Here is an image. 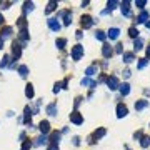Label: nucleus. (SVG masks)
Here are the masks:
<instances>
[{
	"label": "nucleus",
	"instance_id": "nucleus-18",
	"mask_svg": "<svg viewBox=\"0 0 150 150\" xmlns=\"http://www.w3.org/2000/svg\"><path fill=\"white\" fill-rule=\"evenodd\" d=\"M118 89H120V94H122V95H129L130 94V85L129 83H122Z\"/></svg>",
	"mask_w": 150,
	"mask_h": 150
},
{
	"label": "nucleus",
	"instance_id": "nucleus-48",
	"mask_svg": "<svg viewBox=\"0 0 150 150\" xmlns=\"http://www.w3.org/2000/svg\"><path fill=\"white\" fill-rule=\"evenodd\" d=\"M0 48H3V39L0 37Z\"/></svg>",
	"mask_w": 150,
	"mask_h": 150
},
{
	"label": "nucleus",
	"instance_id": "nucleus-14",
	"mask_svg": "<svg viewBox=\"0 0 150 150\" xmlns=\"http://www.w3.org/2000/svg\"><path fill=\"white\" fill-rule=\"evenodd\" d=\"M62 15H63V23H65V25H70V23H72V14H70L68 10H63Z\"/></svg>",
	"mask_w": 150,
	"mask_h": 150
},
{
	"label": "nucleus",
	"instance_id": "nucleus-31",
	"mask_svg": "<svg viewBox=\"0 0 150 150\" xmlns=\"http://www.w3.org/2000/svg\"><path fill=\"white\" fill-rule=\"evenodd\" d=\"M129 35L132 37V39H138V30H137L135 27H130L129 28Z\"/></svg>",
	"mask_w": 150,
	"mask_h": 150
},
{
	"label": "nucleus",
	"instance_id": "nucleus-3",
	"mask_svg": "<svg viewBox=\"0 0 150 150\" xmlns=\"http://www.w3.org/2000/svg\"><path fill=\"white\" fill-rule=\"evenodd\" d=\"M107 85H109L110 90H117L118 87H120V83H118V78H117V77H114V75L107 78Z\"/></svg>",
	"mask_w": 150,
	"mask_h": 150
},
{
	"label": "nucleus",
	"instance_id": "nucleus-36",
	"mask_svg": "<svg viewBox=\"0 0 150 150\" xmlns=\"http://www.w3.org/2000/svg\"><path fill=\"white\" fill-rule=\"evenodd\" d=\"M8 60H10V57H8V55H5V57L2 58V62H0V68L7 67V65H8Z\"/></svg>",
	"mask_w": 150,
	"mask_h": 150
},
{
	"label": "nucleus",
	"instance_id": "nucleus-19",
	"mask_svg": "<svg viewBox=\"0 0 150 150\" xmlns=\"http://www.w3.org/2000/svg\"><path fill=\"white\" fill-rule=\"evenodd\" d=\"M97 72H98V68H97V65H90L87 70H85V74H87V77H92V75H95Z\"/></svg>",
	"mask_w": 150,
	"mask_h": 150
},
{
	"label": "nucleus",
	"instance_id": "nucleus-25",
	"mask_svg": "<svg viewBox=\"0 0 150 150\" xmlns=\"http://www.w3.org/2000/svg\"><path fill=\"white\" fill-rule=\"evenodd\" d=\"M140 145H142L143 149H147V147L150 145V137L143 135V137H142V140H140Z\"/></svg>",
	"mask_w": 150,
	"mask_h": 150
},
{
	"label": "nucleus",
	"instance_id": "nucleus-13",
	"mask_svg": "<svg viewBox=\"0 0 150 150\" xmlns=\"http://www.w3.org/2000/svg\"><path fill=\"white\" fill-rule=\"evenodd\" d=\"M83 85V87H90V89H94V87H97V83L92 80V78H89V77H85V78H82V82H80Z\"/></svg>",
	"mask_w": 150,
	"mask_h": 150
},
{
	"label": "nucleus",
	"instance_id": "nucleus-34",
	"mask_svg": "<svg viewBox=\"0 0 150 150\" xmlns=\"http://www.w3.org/2000/svg\"><path fill=\"white\" fill-rule=\"evenodd\" d=\"M65 43H67V40H65V39H57V42H55V45L60 48V50L65 47Z\"/></svg>",
	"mask_w": 150,
	"mask_h": 150
},
{
	"label": "nucleus",
	"instance_id": "nucleus-43",
	"mask_svg": "<svg viewBox=\"0 0 150 150\" xmlns=\"http://www.w3.org/2000/svg\"><path fill=\"white\" fill-rule=\"evenodd\" d=\"M130 75H132V74H130V70H129V68H127V70H123V77H125V78H129Z\"/></svg>",
	"mask_w": 150,
	"mask_h": 150
},
{
	"label": "nucleus",
	"instance_id": "nucleus-41",
	"mask_svg": "<svg viewBox=\"0 0 150 150\" xmlns=\"http://www.w3.org/2000/svg\"><path fill=\"white\" fill-rule=\"evenodd\" d=\"M62 89V83H55V87H54V94H58Z\"/></svg>",
	"mask_w": 150,
	"mask_h": 150
},
{
	"label": "nucleus",
	"instance_id": "nucleus-42",
	"mask_svg": "<svg viewBox=\"0 0 150 150\" xmlns=\"http://www.w3.org/2000/svg\"><path fill=\"white\" fill-rule=\"evenodd\" d=\"M8 5H12V2H2V8H8Z\"/></svg>",
	"mask_w": 150,
	"mask_h": 150
},
{
	"label": "nucleus",
	"instance_id": "nucleus-44",
	"mask_svg": "<svg viewBox=\"0 0 150 150\" xmlns=\"http://www.w3.org/2000/svg\"><path fill=\"white\" fill-rule=\"evenodd\" d=\"M80 143V138L78 137H74V145H78Z\"/></svg>",
	"mask_w": 150,
	"mask_h": 150
},
{
	"label": "nucleus",
	"instance_id": "nucleus-51",
	"mask_svg": "<svg viewBox=\"0 0 150 150\" xmlns=\"http://www.w3.org/2000/svg\"><path fill=\"white\" fill-rule=\"evenodd\" d=\"M145 25H147V28H150V22H147V23H145Z\"/></svg>",
	"mask_w": 150,
	"mask_h": 150
},
{
	"label": "nucleus",
	"instance_id": "nucleus-15",
	"mask_svg": "<svg viewBox=\"0 0 150 150\" xmlns=\"http://www.w3.org/2000/svg\"><path fill=\"white\" fill-rule=\"evenodd\" d=\"M57 112H58V109H57V105H55V103H50V105H47V114H48V115L55 117V115H57Z\"/></svg>",
	"mask_w": 150,
	"mask_h": 150
},
{
	"label": "nucleus",
	"instance_id": "nucleus-40",
	"mask_svg": "<svg viewBox=\"0 0 150 150\" xmlns=\"http://www.w3.org/2000/svg\"><path fill=\"white\" fill-rule=\"evenodd\" d=\"M30 147H32V142H30V140H27V142H23V147H22V150H28Z\"/></svg>",
	"mask_w": 150,
	"mask_h": 150
},
{
	"label": "nucleus",
	"instance_id": "nucleus-1",
	"mask_svg": "<svg viewBox=\"0 0 150 150\" xmlns=\"http://www.w3.org/2000/svg\"><path fill=\"white\" fill-rule=\"evenodd\" d=\"M82 57H83V47L80 43H77V45L72 48V58H74L75 62H78Z\"/></svg>",
	"mask_w": 150,
	"mask_h": 150
},
{
	"label": "nucleus",
	"instance_id": "nucleus-33",
	"mask_svg": "<svg viewBox=\"0 0 150 150\" xmlns=\"http://www.w3.org/2000/svg\"><path fill=\"white\" fill-rule=\"evenodd\" d=\"M105 135V129H98L95 130V133H94V138H102Z\"/></svg>",
	"mask_w": 150,
	"mask_h": 150
},
{
	"label": "nucleus",
	"instance_id": "nucleus-24",
	"mask_svg": "<svg viewBox=\"0 0 150 150\" xmlns=\"http://www.w3.org/2000/svg\"><path fill=\"white\" fill-rule=\"evenodd\" d=\"M43 143H47V138H45V135H40L39 138H35V143H34V145L40 147V145H43Z\"/></svg>",
	"mask_w": 150,
	"mask_h": 150
},
{
	"label": "nucleus",
	"instance_id": "nucleus-49",
	"mask_svg": "<svg viewBox=\"0 0 150 150\" xmlns=\"http://www.w3.org/2000/svg\"><path fill=\"white\" fill-rule=\"evenodd\" d=\"M147 57H149V58H150V47L147 48Z\"/></svg>",
	"mask_w": 150,
	"mask_h": 150
},
{
	"label": "nucleus",
	"instance_id": "nucleus-6",
	"mask_svg": "<svg viewBox=\"0 0 150 150\" xmlns=\"http://www.w3.org/2000/svg\"><path fill=\"white\" fill-rule=\"evenodd\" d=\"M80 23H82L83 28H90L92 25H94V20H92L90 15H83L82 19H80Z\"/></svg>",
	"mask_w": 150,
	"mask_h": 150
},
{
	"label": "nucleus",
	"instance_id": "nucleus-2",
	"mask_svg": "<svg viewBox=\"0 0 150 150\" xmlns=\"http://www.w3.org/2000/svg\"><path fill=\"white\" fill-rule=\"evenodd\" d=\"M70 122L75 123V125H82V123H83V117L80 115L77 110H75V112H72V114H70Z\"/></svg>",
	"mask_w": 150,
	"mask_h": 150
},
{
	"label": "nucleus",
	"instance_id": "nucleus-5",
	"mask_svg": "<svg viewBox=\"0 0 150 150\" xmlns=\"http://www.w3.org/2000/svg\"><path fill=\"white\" fill-rule=\"evenodd\" d=\"M12 52H14L15 60H17V58H20V55H22V47H20V43H19L17 40L12 43Z\"/></svg>",
	"mask_w": 150,
	"mask_h": 150
},
{
	"label": "nucleus",
	"instance_id": "nucleus-20",
	"mask_svg": "<svg viewBox=\"0 0 150 150\" xmlns=\"http://www.w3.org/2000/svg\"><path fill=\"white\" fill-rule=\"evenodd\" d=\"M0 34H2V35H0L2 39H7V37H10V35H12V28H10V27H3Z\"/></svg>",
	"mask_w": 150,
	"mask_h": 150
},
{
	"label": "nucleus",
	"instance_id": "nucleus-27",
	"mask_svg": "<svg viewBox=\"0 0 150 150\" xmlns=\"http://www.w3.org/2000/svg\"><path fill=\"white\" fill-rule=\"evenodd\" d=\"M55 8H57V2H48V5H47V8H45V12H47V14H50V12H54Z\"/></svg>",
	"mask_w": 150,
	"mask_h": 150
},
{
	"label": "nucleus",
	"instance_id": "nucleus-23",
	"mask_svg": "<svg viewBox=\"0 0 150 150\" xmlns=\"http://www.w3.org/2000/svg\"><path fill=\"white\" fill-rule=\"evenodd\" d=\"M133 48L135 50H142L143 48V40L138 37V39H135V42H133Z\"/></svg>",
	"mask_w": 150,
	"mask_h": 150
},
{
	"label": "nucleus",
	"instance_id": "nucleus-38",
	"mask_svg": "<svg viewBox=\"0 0 150 150\" xmlns=\"http://www.w3.org/2000/svg\"><path fill=\"white\" fill-rule=\"evenodd\" d=\"M135 5L138 8H143L145 5H147V2H145V0H138V2H135Z\"/></svg>",
	"mask_w": 150,
	"mask_h": 150
},
{
	"label": "nucleus",
	"instance_id": "nucleus-47",
	"mask_svg": "<svg viewBox=\"0 0 150 150\" xmlns=\"http://www.w3.org/2000/svg\"><path fill=\"white\" fill-rule=\"evenodd\" d=\"M133 137H135V138H140V137H142V132H135V135Z\"/></svg>",
	"mask_w": 150,
	"mask_h": 150
},
{
	"label": "nucleus",
	"instance_id": "nucleus-12",
	"mask_svg": "<svg viewBox=\"0 0 150 150\" xmlns=\"http://www.w3.org/2000/svg\"><path fill=\"white\" fill-rule=\"evenodd\" d=\"M120 5H122V14L125 15V17H130V2H122V3H120Z\"/></svg>",
	"mask_w": 150,
	"mask_h": 150
},
{
	"label": "nucleus",
	"instance_id": "nucleus-4",
	"mask_svg": "<svg viewBox=\"0 0 150 150\" xmlns=\"http://www.w3.org/2000/svg\"><path fill=\"white\" fill-rule=\"evenodd\" d=\"M127 114H129V109H127L123 103H118V105H117V117H118V118H123V117H127Z\"/></svg>",
	"mask_w": 150,
	"mask_h": 150
},
{
	"label": "nucleus",
	"instance_id": "nucleus-22",
	"mask_svg": "<svg viewBox=\"0 0 150 150\" xmlns=\"http://www.w3.org/2000/svg\"><path fill=\"white\" fill-rule=\"evenodd\" d=\"M50 140H52V145H58V142H60V133H58V132H55V133H52V137H50Z\"/></svg>",
	"mask_w": 150,
	"mask_h": 150
},
{
	"label": "nucleus",
	"instance_id": "nucleus-28",
	"mask_svg": "<svg viewBox=\"0 0 150 150\" xmlns=\"http://www.w3.org/2000/svg\"><path fill=\"white\" fill-rule=\"evenodd\" d=\"M95 39H97V40H100V42H105V39H107V35L103 34L102 30H97V34H95Z\"/></svg>",
	"mask_w": 150,
	"mask_h": 150
},
{
	"label": "nucleus",
	"instance_id": "nucleus-32",
	"mask_svg": "<svg viewBox=\"0 0 150 150\" xmlns=\"http://www.w3.org/2000/svg\"><path fill=\"white\" fill-rule=\"evenodd\" d=\"M17 23H19V27H20V30H25V27H27V20H25V17H20Z\"/></svg>",
	"mask_w": 150,
	"mask_h": 150
},
{
	"label": "nucleus",
	"instance_id": "nucleus-21",
	"mask_svg": "<svg viewBox=\"0 0 150 150\" xmlns=\"http://www.w3.org/2000/svg\"><path fill=\"white\" fill-rule=\"evenodd\" d=\"M25 95H27V98H32V97H34V85H32V83H28L27 87H25Z\"/></svg>",
	"mask_w": 150,
	"mask_h": 150
},
{
	"label": "nucleus",
	"instance_id": "nucleus-9",
	"mask_svg": "<svg viewBox=\"0 0 150 150\" xmlns=\"http://www.w3.org/2000/svg\"><path fill=\"white\" fill-rule=\"evenodd\" d=\"M39 129H40L42 135H45V133H48V132H50V123H48L47 120H42V122L39 123Z\"/></svg>",
	"mask_w": 150,
	"mask_h": 150
},
{
	"label": "nucleus",
	"instance_id": "nucleus-11",
	"mask_svg": "<svg viewBox=\"0 0 150 150\" xmlns=\"http://www.w3.org/2000/svg\"><path fill=\"white\" fill-rule=\"evenodd\" d=\"M118 35H120V30H118V28H110L107 37H109L110 40H115V39H118Z\"/></svg>",
	"mask_w": 150,
	"mask_h": 150
},
{
	"label": "nucleus",
	"instance_id": "nucleus-10",
	"mask_svg": "<svg viewBox=\"0 0 150 150\" xmlns=\"http://www.w3.org/2000/svg\"><path fill=\"white\" fill-rule=\"evenodd\" d=\"M122 58L125 63H130V62L135 60V55H133V52H123L122 54Z\"/></svg>",
	"mask_w": 150,
	"mask_h": 150
},
{
	"label": "nucleus",
	"instance_id": "nucleus-37",
	"mask_svg": "<svg viewBox=\"0 0 150 150\" xmlns=\"http://www.w3.org/2000/svg\"><path fill=\"white\" fill-rule=\"evenodd\" d=\"M117 5H118V2H115V0H112V2H109V3H107V10H109V12H112V10H114V8L117 7Z\"/></svg>",
	"mask_w": 150,
	"mask_h": 150
},
{
	"label": "nucleus",
	"instance_id": "nucleus-50",
	"mask_svg": "<svg viewBox=\"0 0 150 150\" xmlns=\"http://www.w3.org/2000/svg\"><path fill=\"white\" fill-rule=\"evenodd\" d=\"M0 23H3V17L2 15H0Z\"/></svg>",
	"mask_w": 150,
	"mask_h": 150
},
{
	"label": "nucleus",
	"instance_id": "nucleus-35",
	"mask_svg": "<svg viewBox=\"0 0 150 150\" xmlns=\"http://www.w3.org/2000/svg\"><path fill=\"white\" fill-rule=\"evenodd\" d=\"M19 37H20V40L23 42V43H25V42L28 40V34H27V30H20V35H19Z\"/></svg>",
	"mask_w": 150,
	"mask_h": 150
},
{
	"label": "nucleus",
	"instance_id": "nucleus-26",
	"mask_svg": "<svg viewBox=\"0 0 150 150\" xmlns=\"http://www.w3.org/2000/svg\"><path fill=\"white\" fill-rule=\"evenodd\" d=\"M19 74H20V77H27V75H28L27 65H20V67H19Z\"/></svg>",
	"mask_w": 150,
	"mask_h": 150
},
{
	"label": "nucleus",
	"instance_id": "nucleus-8",
	"mask_svg": "<svg viewBox=\"0 0 150 150\" xmlns=\"http://www.w3.org/2000/svg\"><path fill=\"white\" fill-rule=\"evenodd\" d=\"M102 55L105 57V58H110V57L114 55V50H112V47H110L109 43H103V47H102Z\"/></svg>",
	"mask_w": 150,
	"mask_h": 150
},
{
	"label": "nucleus",
	"instance_id": "nucleus-29",
	"mask_svg": "<svg viewBox=\"0 0 150 150\" xmlns=\"http://www.w3.org/2000/svg\"><path fill=\"white\" fill-rule=\"evenodd\" d=\"M30 115H32V110H30V107H25V117H23V122H25V123L30 122Z\"/></svg>",
	"mask_w": 150,
	"mask_h": 150
},
{
	"label": "nucleus",
	"instance_id": "nucleus-17",
	"mask_svg": "<svg viewBox=\"0 0 150 150\" xmlns=\"http://www.w3.org/2000/svg\"><path fill=\"white\" fill-rule=\"evenodd\" d=\"M145 107H149V100H138V102H135V110H143Z\"/></svg>",
	"mask_w": 150,
	"mask_h": 150
},
{
	"label": "nucleus",
	"instance_id": "nucleus-46",
	"mask_svg": "<svg viewBox=\"0 0 150 150\" xmlns=\"http://www.w3.org/2000/svg\"><path fill=\"white\" fill-rule=\"evenodd\" d=\"M47 150H58V145H50Z\"/></svg>",
	"mask_w": 150,
	"mask_h": 150
},
{
	"label": "nucleus",
	"instance_id": "nucleus-7",
	"mask_svg": "<svg viewBox=\"0 0 150 150\" xmlns=\"http://www.w3.org/2000/svg\"><path fill=\"white\" fill-rule=\"evenodd\" d=\"M47 23H48V27H50V30H54V32H58V30H60V23H58L57 19H48Z\"/></svg>",
	"mask_w": 150,
	"mask_h": 150
},
{
	"label": "nucleus",
	"instance_id": "nucleus-39",
	"mask_svg": "<svg viewBox=\"0 0 150 150\" xmlns=\"http://www.w3.org/2000/svg\"><path fill=\"white\" fill-rule=\"evenodd\" d=\"M147 62H149L147 58H140V62H138V68H143L145 65H147Z\"/></svg>",
	"mask_w": 150,
	"mask_h": 150
},
{
	"label": "nucleus",
	"instance_id": "nucleus-45",
	"mask_svg": "<svg viewBox=\"0 0 150 150\" xmlns=\"http://www.w3.org/2000/svg\"><path fill=\"white\" fill-rule=\"evenodd\" d=\"M122 47H123L122 43H118V45H117V52H118V54H122Z\"/></svg>",
	"mask_w": 150,
	"mask_h": 150
},
{
	"label": "nucleus",
	"instance_id": "nucleus-30",
	"mask_svg": "<svg viewBox=\"0 0 150 150\" xmlns=\"http://www.w3.org/2000/svg\"><path fill=\"white\" fill-rule=\"evenodd\" d=\"M32 10H34V3L32 2H25L23 3V12L27 14V12H32Z\"/></svg>",
	"mask_w": 150,
	"mask_h": 150
},
{
	"label": "nucleus",
	"instance_id": "nucleus-16",
	"mask_svg": "<svg viewBox=\"0 0 150 150\" xmlns=\"http://www.w3.org/2000/svg\"><path fill=\"white\" fill-rule=\"evenodd\" d=\"M147 19H149V12L143 10L142 14L137 17V23H147Z\"/></svg>",
	"mask_w": 150,
	"mask_h": 150
}]
</instances>
